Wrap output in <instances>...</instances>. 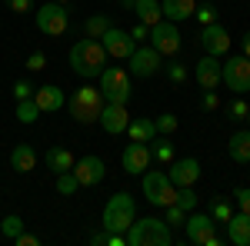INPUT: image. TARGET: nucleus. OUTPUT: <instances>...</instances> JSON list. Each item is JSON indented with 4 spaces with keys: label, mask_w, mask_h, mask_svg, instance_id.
Returning a JSON list of instances; mask_svg holds the SVG:
<instances>
[{
    "label": "nucleus",
    "mask_w": 250,
    "mask_h": 246,
    "mask_svg": "<svg viewBox=\"0 0 250 246\" xmlns=\"http://www.w3.org/2000/svg\"><path fill=\"white\" fill-rule=\"evenodd\" d=\"M107 67V50L100 40H90L83 37L70 47V70L80 76V80H94L100 76V70Z\"/></svg>",
    "instance_id": "f257e3e1"
},
{
    "label": "nucleus",
    "mask_w": 250,
    "mask_h": 246,
    "mask_svg": "<svg viewBox=\"0 0 250 246\" xmlns=\"http://www.w3.org/2000/svg\"><path fill=\"white\" fill-rule=\"evenodd\" d=\"M104 94H100V87H90V83H83L80 90H74L70 94V100H67V110H70V116L77 120L80 127H87V123H97L100 120V110H104Z\"/></svg>",
    "instance_id": "f03ea898"
},
{
    "label": "nucleus",
    "mask_w": 250,
    "mask_h": 246,
    "mask_svg": "<svg viewBox=\"0 0 250 246\" xmlns=\"http://www.w3.org/2000/svg\"><path fill=\"white\" fill-rule=\"evenodd\" d=\"M127 243L130 246H170L173 233H170V227H167V220L144 216V220H134V223H130Z\"/></svg>",
    "instance_id": "7ed1b4c3"
},
{
    "label": "nucleus",
    "mask_w": 250,
    "mask_h": 246,
    "mask_svg": "<svg viewBox=\"0 0 250 246\" xmlns=\"http://www.w3.org/2000/svg\"><path fill=\"white\" fill-rule=\"evenodd\" d=\"M137 220V203L130 193H114L110 200H107V207H104V229L107 233H124L127 236V229L130 223Z\"/></svg>",
    "instance_id": "20e7f679"
},
{
    "label": "nucleus",
    "mask_w": 250,
    "mask_h": 246,
    "mask_svg": "<svg viewBox=\"0 0 250 246\" xmlns=\"http://www.w3.org/2000/svg\"><path fill=\"white\" fill-rule=\"evenodd\" d=\"M100 94H104L107 103H127L130 94H134L130 70H124V67H104L100 70Z\"/></svg>",
    "instance_id": "39448f33"
},
{
    "label": "nucleus",
    "mask_w": 250,
    "mask_h": 246,
    "mask_svg": "<svg viewBox=\"0 0 250 246\" xmlns=\"http://www.w3.org/2000/svg\"><path fill=\"white\" fill-rule=\"evenodd\" d=\"M144 196H147L150 207H160V209L177 203V187L170 183L167 170H147L144 173Z\"/></svg>",
    "instance_id": "423d86ee"
},
{
    "label": "nucleus",
    "mask_w": 250,
    "mask_h": 246,
    "mask_svg": "<svg viewBox=\"0 0 250 246\" xmlns=\"http://www.w3.org/2000/svg\"><path fill=\"white\" fill-rule=\"evenodd\" d=\"M184 229H187V243H193V246H220V243H224L210 213H193V209H190Z\"/></svg>",
    "instance_id": "0eeeda50"
},
{
    "label": "nucleus",
    "mask_w": 250,
    "mask_h": 246,
    "mask_svg": "<svg viewBox=\"0 0 250 246\" xmlns=\"http://www.w3.org/2000/svg\"><path fill=\"white\" fill-rule=\"evenodd\" d=\"M37 14V30L40 34H47V37H60V34H67V27H70V7H63V3H43L34 10Z\"/></svg>",
    "instance_id": "6e6552de"
},
{
    "label": "nucleus",
    "mask_w": 250,
    "mask_h": 246,
    "mask_svg": "<svg viewBox=\"0 0 250 246\" xmlns=\"http://www.w3.org/2000/svg\"><path fill=\"white\" fill-rule=\"evenodd\" d=\"M220 83L227 87V90H233L237 96H244L250 90V60L247 57H227L224 63H220Z\"/></svg>",
    "instance_id": "1a4fd4ad"
},
{
    "label": "nucleus",
    "mask_w": 250,
    "mask_h": 246,
    "mask_svg": "<svg viewBox=\"0 0 250 246\" xmlns=\"http://www.w3.org/2000/svg\"><path fill=\"white\" fill-rule=\"evenodd\" d=\"M150 47H154L160 57H177L180 54V30H177V23L170 20H160L150 27Z\"/></svg>",
    "instance_id": "9d476101"
},
{
    "label": "nucleus",
    "mask_w": 250,
    "mask_h": 246,
    "mask_svg": "<svg viewBox=\"0 0 250 246\" xmlns=\"http://www.w3.org/2000/svg\"><path fill=\"white\" fill-rule=\"evenodd\" d=\"M150 147L147 143H137V140H130L127 147H124V153H120V167H124V173H130V176H144V173L150 170Z\"/></svg>",
    "instance_id": "9b49d317"
},
{
    "label": "nucleus",
    "mask_w": 250,
    "mask_h": 246,
    "mask_svg": "<svg viewBox=\"0 0 250 246\" xmlns=\"http://www.w3.org/2000/svg\"><path fill=\"white\" fill-rule=\"evenodd\" d=\"M100 43H104L107 57H114V60H130V54L137 50V40L130 37L127 30H120V27H110V30L100 37Z\"/></svg>",
    "instance_id": "f8f14e48"
},
{
    "label": "nucleus",
    "mask_w": 250,
    "mask_h": 246,
    "mask_svg": "<svg viewBox=\"0 0 250 246\" xmlns=\"http://www.w3.org/2000/svg\"><path fill=\"white\" fill-rule=\"evenodd\" d=\"M160 54H157L154 47H137L134 54H130V60H127V70L134 76H140V80H147V76H154L157 70H160Z\"/></svg>",
    "instance_id": "ddd939ff"
},
{
    "label": "nucleus",
    "mask_w": 250,
    "mask_h": 246,
    "mask_svg": "<svg viewBox=\"0 0 250 246\" xmlns=\"http://www.w3.org/2000/svg\"><path fill=\"white\" fill-rule=\"evenodd\" d=\"M167 176H170L173 187H193V183L200 180V160H197V156L173 160V163H167Z\"/></svg>",
    "instance_id": "4468645a"
},
{
    "label": "nucleus",
    "mask_w": 250,
    "mask_h": 246,
    "mask_svg": "<svg viewBox=\"0 0 250 246\" xmlns=\"http://www.w3.org/2000/svg\"><path fill=\"white\" fill-rule=\"evenodd\" d=\"M74 176H77L80 187H97L104 176H107V163L100 160V156H80L77 163H74Z\"/></svg>",
    "instance_id": "2eb2a0df"
},
{
    "label": "nucleus",
    "mask_w": 250,
    "mask_h": 246,
    "mask_svg": "<svg viewBox=\"0 0 250 246\" xmlns=\"http://www.w3.org/2000/svg\"><path fill=\"white\" fill-rule=\"evenodd\" d=\"M230 34L220 27V23H207V27H200V47L210 54V57H224L227 50H230Z\"/></svg>",
    "instance_id": "dca6fc26"
},
{
    "label": "nucleus",
    "mask_w": 250,
    "mask_h": 246,
    "mask_svg": "<svg viewBox=\"0 0 250 246\" xmlns=\"http://www.w3.org/2000/svg\"><path fill=\"white\" fill-rule=\"evenodd\" d=\"M104 130L117 136V133H127V123H130V110H127V103H104V110H100V120H97Z\"/></svg>",
    "instance_id": "f3484780"
},
{
    "label": "nucleus",
    "mask_w": 250,
    "mask_h": 246,
    "mask_svg": "<svg viewBox=\"0 0 250 246\" xmlns=\"http://www.w3.org/2000/svg\"><path fill=\"white\" fill-rule=\"evenodd\" d=\"M193 80L200 83V90H217L220 87V57H200L193 67Z\"/></svg>",
    "instance_id": "a211bd4d"
},
{
    "label": "nucleus",
    "mask_w": 250,
    "mask_h": 246,
    "mask_svg": "<svg viewBox=\"0 0 250 246\" xmlns=\"http://www.w3.org/2000/svg\"><path fill=\"white\" fill-rule=\"evenodd\" d=\"M227 227V243L233 246H250V213L233 209V216L224 223Z\"/></svg>",
    "instance_id": "6ab92c4d"
},
{
    "label": "nucleus",
    "mask_w": 250,
    "mask_h": 246,
    "mask_svg": "<svg viewBox=\"0 0 250 246\" xmlns=\"http://www.w3.org/2000/svg\"><path fill=\"white\" fill-rule=\"evenodd\" d=\"M34 100H37L40 114H54V110H60V107L67 103V96H63V90H60L57 83H47V87H34Z\"/></svg>",
    "instance_id": "aec40b11"
},
{
    "label": "nucleus",
    "mask_w": 250,
    "mask_h": 246,
    "mask_svg": "<svg viewBox=\"0 0 250 246\" xmlns=\"http://www.w3.org/2000/svg\"><path fill=\"white\" fill-rule=\"evenodd\" d=\"M10 170L14 173H34L37 170V150L30 143H17L10 150Z\"/></svg>",
    "instance_id": "412c9836"
},
{
    "label": "nucleus",
    "mask_w": 250,
    "mask_h": 246,
    "mask_svg": "<svg viewBox=\"0 0 250 246\" xmlns=\"http://www.w3.org/2000/svg\"><path fill=\"white\" fill-rule=\"evenodd\" d=\"M227 153H230L233 163H250V127H240L227 140Z\"/></svg>",
    "instance_id": "4be33fe9"
},
{
    "label": "nucleus",
    "mask_w": 250,
    "mask_h": 246,
    "mask_svg": "<svg viewBox=\"0 0 250 246\" xmlns=\"http://www.w3.org/2000/svg\"><path fill=\"white\" fill-rule=\"evenodd\" d=\"M160 10H164V20H190L193 10H197V0H160Z\"/></svg>",
    "instance_id": "5701e85b"
},
{
    "label": "nucleus",
    "mask_w": 250,
    "mask_h": 246,
    "mask_svg": "<svg viewBox=\"0 0 250 246\" xmlns=\"http://www.w3.org/2000/svg\"><path fill=\"white\" fill-rule=\"evenodd\" d=\"M43 160H47V167L54 170V176H57V173H67V170H74V163H77V156H74V153L67 150V147H50Z\"/></svg>",
    "instance_id": "b1692460"
},
{
    "label": "nucleus",
    "mask_w": 250,
    "mask_h": 246,
    "mask_svg": "<svg viewBox=\"0 0 250 246\" xmlns=\"http://www.w3.org/2000/svg\"><path fill=\"white\" fill-rule=\"evenodd\" d=\"M134 17H137V23L154 27V23L164 20V10H160V3H157V0H137V3H134Z\"/></svg>",
    "instance_id": "393cba45"
},
{
    "label": "nucleus",
    "mask_w": 250,
    "mask_h": 246,
    "mask_svg": "<svg viewBox=\"0 0 250 246\" xmlns=\"http://www.w3.org/2000/svg\"><path fill=\"white\" fill-rule=\"evenodd\" d=\"M127 136L137 140V143H150V140L160 136V133H157L154 120H147V116H144V120H130V123H127Z\"/></svg>",
    "instance_id": "a878e982"
},
{
    "label": "nucleus",
    "mask_w": 250,
    "mask_h": 246,
    "mask_svg": "<svg viewBox=\"0 0 250 246\" xmlns=\"http://www.w3.org/2000/svg\"><path fill=\"white\" fill-rule=\"evenodd\" d=\"M147 147H150V160H154V163H160V167H167V163H173V160H177V150H173L170 140H160V136H154Z\"/></svg>",
    "instance_id": "bb28decb"
},
{
    "label": "nucleus",
    "mask_w": 250,
    "mask_h": 246,
    "mask_svg": "<svg viewBox=\"0 0 250 246\" xmlns=\"http://www.w3.org/2000/svg\"><path fill=\"white\" fill-rule=\"evenodd\" d=\"M114 27V20L107 17V14H94V17H87V23H83V37L90 40H100L107 30Z\"/></svg>",
    "instance_id": "cd10ccee"
},
{
    "label": "nucleus",
    "mask_w": 250,
    "mask_h": 246,
    "mask_svg": "<svg viewBox=\"0 0 250 246\" xmlns=\"http://www.w3.org/2000/svg\"><path fill=\"white\" fill-rule=\"evenodd\" d=\"M17 120H20V123H27V127L40 120V107H37V100H34V96L17 100Z\"/></svg>",
    "instance_id": "c85d7f7f"
},
{
    "label": "nucleus",
    "mask_w": 250,
    "mask_h": 246,
    "mask_svg": "<svg viewBox=\"0 0 250 246\" xmlns=\"http://www.w3.org/2000/svg\"><path fill=\"white\" fill-rule=\"evenodd\" d=\"M54 189H57L60 196H74L80 189V183H77V176L67 170V173H57V176H54Z\"/></svg>",
    "instance_id": "c756f323"
},
{
    "label": "nucleus",
    "mask_w": 250,
    "mask_h": 246,
    "mask_svg": "<svg viewBox=\"0 0 250 246\" xmlns=\"http://www.w3.org/2000/svg\"><path fill=\"white\" fill-rule=\"evenodd\" d=\"M23 227H27V223L20 220L17 213H10V216H3V220H0V233H3L7 240H17L20 233H23Z\"/></svg>",
    "instance_id": "7c9ffc66"
},
{
    "label": "nucleus",
    "mask_w": 250,
    "mask_h": 246,
    "mask_svg": "<svg viewBox=\"0 0 250 246\" xmlns=\"http://www.w3.org/2000/svg\"><path fill=\"white\" fill-rule=\"evenodd\" d=\"M210 216H213V223H227L233 216V203L230 200H213L210 203Z\"/></svg>",
    "instance_id": "2f4dec72"
},
{
    "label": "nucleus",
    "mask_w": 250,
    "mask_h": 246,
    "mask_svg": "<svg viewBox=\"0 0 250 246\" xmlns=\"http://www.w3.org/2000/svg\"><path fill=\"white\" fill-rule=\"evenodd\" d=\"M193 17H197V23H200V27H207V23H217V7H213L210 0H204V3H197Z\"/></svg>",
    "instance_id": "473e14b6"
},
{
    "label": "nucleus",
    "mask_w": 250,
    "mask_h": 246,
    "mask_svg": "<svg viewBox=\"0 0 250 246\" xmlns=\"http://www.w3.org/2000/svg\"><path fill=\"white\" fill-rule=\"evenodd\" d=\"M247 114H250V103L244 100V96H237L230 107H227V120H233V123H244V120H247Z\"/></svg>",
    "instance_id": "72a5a7b5"
},
{
    "label": "nucleus",
    "mask_w": 250,
    "mask_h": 246,
    "mask_svg": "<svg viewBox=\"0 0 250 246\" xmlns=\"http://www.w3.org/2000/svg\"><path fill=\"white\" fill-rule=\"evenodd\" d=\"M164 70H167V80L170 83H187V63L170 57V63H164Z\"/></svg>",
    "instance_id": "f704fd0d"
},
{
    "label": "nucleus",
    "mask_w": 250,
    "mask_h": 246,
    "mask_svg": "<svg viewBox=\"0 0 250 246\" xmlns=\"http://www.w3.org/2000/svg\"><path fill=\"white\" fill-rule=\"evenodd\" d=\"M164 220H167V227H184L187 223V209L177 207V203H170V207H164Z\"/></svg>",
    "instance_id": "c9c22d12"
},
{
    "label": "nucleus",
    "mask_w": 250,
    "mask_h": 246,
    "mask_svg": "<svg viewBox=\"0 0 250 246\" xmlns=\"http://www.w3.org/2000/svg\"><path fill=\"white\" fill-rule=\"evenodd\" d=\"M154 123H157V133H164V136L177 133V127H180V120H177L173 114H160V116L154 120Z\"/></svg>",
    "instance_id": "e433bc0d"
},
{
    "label": "nucleus",
    "mask_w": 250,
    "mask_h": 246,
    "mask_svg": "<svg viewBox=\"0 0 250 246\" xmlns=\"http://www.w3.org/2000/svg\"><path fill=\"white\" fill-rule=\"evenodd\" d=\"M177 207H184L187 213L197 207V193H193V187H177Z\"/></svg>",
    "instance_id": "4c0bfd02"
},
{
    "label": "nucleus",
    "mask_w": 250,
    "mask_h": 246,
    "mask_svg": "<svg viewBox=\"0 0 250 246\" xmlns=\"http://www.w3.org/2000/svg\"><path fill=\"white\" fill-rule=\"evenodd\" d=\"M43 67H47V54H43V50H34V54L27 57V70L37 74V70H43Z\"/></svg>",
    "instance_id": "58836bf2"
},
{
    "label": "nucleus",
    "mask_w": 250,
    "mask_h": 246,
    "mask_svg": "<svg viewBox=\"0 0 250 246\" xmlns=\"http://www.w3.org/2000/svg\"><path fill=\"white\" fill-rule=\"evenodd\" d=\"M233 203H237V209L240 213H250V187H240L237 193H233Z\"/></svg>",
    "instance_id": "ea45409f"
},
{
    "label": "nucleus",
    "mask_w": 250,
    "mask_h": 246,
    "mask_svg": "<svg viewBox=\"0 0 250 246\" xmlns=\"http://www.w3.org/2000/svg\"><path fill=\"white\" fill-rule=\"evenodd\" d=\"M200 107H204V110H220V96H217V90H204Z\"/></svg>",
    "instance_id": "a19ab883"
},
{
    "label": "nucleus",
    "mask_w": 250,
    "mask_h": 246,
    "mask_svg": "<svg viewBox=\"0 0 250 246\" xmlns=\"http://www.w3.org/2000/svg\"><path fill=\"white\" fill-rule=\"evenodd\" d=\"M7 7H10L14 14H30V10H37L34 0H7Z\"/></svg>",
    "instance_id": "79ce46f5"
},
{
    "label": "nucleus",
    "mask_w": 250,
    "mask_h": 246,
    "mask_svg": "<svg viewBox=\"0 0 250 246\" xmlns=\"http://www.w3.org/2000/svg\"><path fill=\"white\" fill-rule=\"evenodd\" d=\"M27 96H34V87L27 80H17L14 83V100H27Z\"/></svg>",
    "instance_id": "37998d69"
},
{
    "label": "nucleus",
    "mask_w": 250,
    "mask_h": 246,
    "mask_svg": "<svg viewBox=\"0 0 250 246\" xmlns=\"http://www.w3.org/2000/svg\"><path fill=\"white\" fill-rule=\"evenodd\" d=\"M14 243H17V246H40V240L34 236V233H27V229H23V233H20Z\"/></svg>",
    "instance_id": "c03bdc74"
},
{
    "label": "nucleus",
    "mask_w": 250,
    "mask_h": 246,
    "mask_svg": "<svg viewBox=\"0 0 250 246\" xmlns=\"http://www.w3.org/2000/svg\"><path fill=\"white\" fill-rule=\"evenodd\" d=\"M130 37H134L137 43H140V40H147V37H150V27H147V23H137L134 30H130Z\"/></svg>",
    "instance_id": "a18cd8bd"
},
{
    "label": "nucleus",
    "mask_w": 250,
    "mask_h": 246,
    "mask_svg": "<svg viewBox=\"0 0 250 246\" xmlns=\"http://www.w3.org/2000/svg\"><path fill=\"white\" fill-rule=\"evenodd\" d=\"M104 243H110V233H107V229H100V233L90 236V246H104Z\"/></svg>",
    "instance_id": "49530a36"
},
{
    "label": "nucleus",
    "mask_w": 250,
    "mask_h": 246,
    "mask_svg": "<svg viewBox=\"0 0 250 246\" xmlns=\"http://www.w3.org/2000/svg\"><path fill=\"white\" fill-rule=\"evenodd\" d=\"M240 57H247V60H250V30L244 34V37H240Z\"/></svg>",
    "instance_id": "de8ad7c7"
},
{
    "label": "nucleus",
    "mask_w": 250,
    "mask_h": 246,
    "mask_svg": "<svg viewBox=\"0 0 250 246\" xmlns=\"http://www.w3.org/2000/svg\"><path fill=\"white\" fill-rule=\"evenodd\" d=\"M134 3H137V0H120V7H124V10H134Z\"/></svg>",
    "instance_id": "09e8293b"
},
{
    "label": "nucleus",
    "mask_w": 250,
    "mask_h": 246,
    "mask_svg": "<svg viewBox=\"0 0 250 246\" xmlns=\"http://www.w3.org/2000/svg\"><path fill=\"white\" fill-rule=\"evenodd\" d=\"M54 3H63V7H67V3H70V0H54Z\"/></svg>",
    "instance_id": "8fccbe9b"
},
{
    "label": "nucleus",
    "mask_w": 250,
    "mask_h": 246,
    "mask_svg": "<svg viewBox=\"0 0 250 246\" xmlns=\"http://www.w3.org/2000/svg\"><path fill=\"white\" fill-rule=\"evenodd\" d=\"M244 123H247V127H250V114H247V120H244Z\"/></svg>",
    "instance_id": "3c124183"
}]
</instances>
